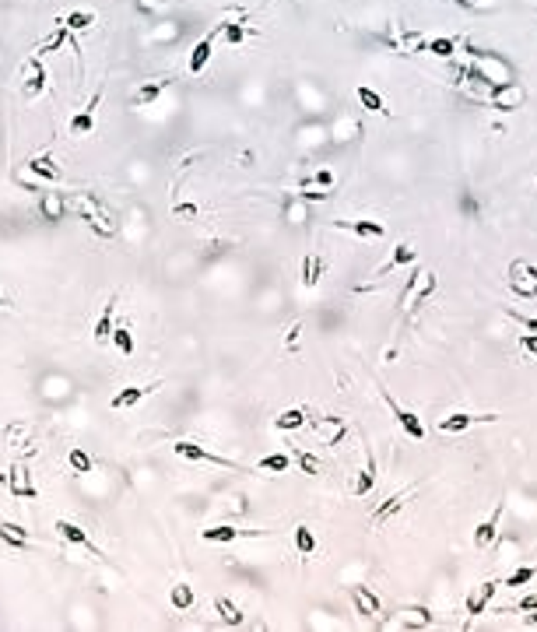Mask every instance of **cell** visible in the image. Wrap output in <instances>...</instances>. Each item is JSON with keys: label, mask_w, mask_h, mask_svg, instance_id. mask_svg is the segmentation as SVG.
<instances>
[{"label": "cell", "mask_w": 537, "mask_h": 632, "mask_svg": "<svg viewBox=\"0 0 537 632\" xmlns=\"http://www.w3.org/2000/svg\"><path fill=\"white\" fill-rule=\"evenodd\" d=\"M222 35H225V42H232V46H239L243 39H246V28L239 25V21H229V25H222Z\"/></svg>", "instance_id": "obj_40"}, {"label": "cell", "mask_w": 537, "mask_h": 632, "mask_svg": "<svg viewBox=\"0 0 537 632\" xmlns=\"http://www.w3.org/2000/svg\"><path fill=\"white\" fill-rule=\"evenodd\" d=\"M57 25H64V28H71V32H85V28H91L95 25V11H71V15H64V21H57Z\"/></svg>", "instance_id": "obj_30"}, {"label": "cell", "mask_w": 537, "mask_h": 632, "mask_svg": "<svg viewBox=\"0 0 537 632\" xmlns=\"http://www.w3.org/2000/svg\"><path fill=\"white\" fill-rule=\"evenodd\" d=\"M218 32H222V25L214 28V32H207L193 49H190V64H186V71L190 74H200L204 67H207V60H211V53H214V39H218Z\"/></svg>", "instance_id": "obj_14"}, {"label": "cell", "mask_w": 537, "mask_h": 632, "mask_svg": "<svg viewBox=\"0 0 537 632\" xmlns=\"http://www.w3.org/2000/svg\"><path fill=\"white\" fill-rule=\"evenodd\" d=\"M173 453H179L186 460H204V464H214V467H236L229 457H218V453H211V450H204L200 443H190V439H176Z\"/></svg>", "instance_id": "obj_6"}, {"label": "cell", "mask_w": 537, "mask_h": 632, "mask_svg": "<svg viewBox=\"0 0 537 632\" xmlns=\"http://www.w3.org/2000/svg\"><path fill=\"white\" fill-rule=\"evenodd\" d=\"M397 625L425 629V625H432V615H428L425 608H404V611H400V618H397Z\"/></svg>", "instance_id": "obj_31"}, {"label": "cell", "mask_w": 537, "mask_h": 632, "mask_svg": "<svg viewBox=\"0 0 537 632\" xmlns=\"http://www.w3.org/2000/svg\"><path fill=\"white\" fill-rule=\"evenodd\" d=\"M495 590H499L495 579H485V583H477V587L467 594V615H470V618L485 615V611H488V604H492V597H495Z\"/></svg>", "instance_id": "obj_11"}, {"label": "cell", "mask_w": 537, "mask_h": 632, "mask_svg": "<svg viewBox=\"0 0 537 632\" xmlns=\"http://www.w3.org/2000/svg\"><path fill=\"white\" fill-rule=\"evenodd\" d=\"M309 186H319V190H331V186H334V173H331V169H316V173L309 176Z\"/></svg>", "instance_id": "obj_41"}, {"label": "cell", "mask_w": 537, "mask_h": 632, "mask_svg": "<svg viewBox=\"0 0 537 632\" xmlns=\"http://www.w3.org/2000/svg\"><path fill=\"white\" fill-rule=\"evenodd\" d=\"M319 274H324V256L319 253H306L302 256V288H316Z\"/></svg>", "instance_id": "obj_23"}, {"label": "cell", "mask_w": 537, "mask_h": 632, "mask_svg": "<svg viewBox=\"0 0 537 632\" xmlns=\"http://www.w3.org/2000/svg\"><path fill=\"white\" fill-rule=\"evenodd\" d=\"M173 218H179V222H197V218H200V207L190 204V200H179V204H173Z\"/></svg>", "instance_id": "obj_38"}, {"label": "cell", "mask_w": 537, "mask_h": 632, "mask_svg": "<svg viewBox=\"0 0 537 632\" xmlns=\"http://www.w3.org/2000/svg\"><path fill=\"white\" fill-rule=\"evenodd\" d=\"M534 576H537V569H534V565H520L516 572H509V576H506V587H527Z\"/></svg>", "instance_id": "obj_39"}, {"label": "cell", "mask_w": 537, "mask_h": 632, "mask_svg": "<svg viewBox=\"0 0 537 632\" xmlns=\"http://www.w3.org/2000/svg\"><path fill=\"white\" fill-rule=\"evenodd\" d=\"M113 316H116V295H109V302L102 306V313H98V320H95V341L98 344H105V341H113Z\"/></svg>", "instance_id": "obj_16"}, {"label": "cell", "mask_w": 537, "mask_h": 632, "mask_svg": "<svg viewBox=\"0 0 537 632\" xmlns=\"http://www.w3.org/2000/svg\"><path fill=\"white\" fill-rule=\"evenodd\" d=\"M502 513H506V502H495V509H492V516L488 520H481L477 527H474V548H488L495 538H499V523H502Z\"/></svg>", "instance_id": "obj_8"}, {"label": "cell", "mask_w": 537, "mask_h": 632, "mask_svg": "<svg viewBox=\"0 0 537 632\" xmlns=\"http://www.w3.org/2000/svg\"><path fill=\"white\" fill-rule=\"evenodd\" d=\"M520 102H523V88H520V85L502 81V85H495V88H492V109H499V113H513Z\"/></svg>", "instance_id": "obj_12"}, {"label": "cell", "mask_w": 537, "mask_h": 632, "mask_svg": "<svg viewBox=\"0 0 537 632\" xmlns=\"http://www.w3.org/2000/svg\"><path fill=\"white\" fill-rule=\"evenodd\" d=\"M372 489H376V464L369 460V467L355 474V482H351V495H358V499H362V495H369Z\"/></svg>", "instance_id": "obj_28"}, {"label": "cell", "mask_w": 537, "mask_h": 632, "mask_svg": "<svg viewBox=\"0 0 537 632\" xmlns=\"http://www.w3.org/2000/svg\"><path fill=\"white\" fill-rule=\"evenodd\" d=\"M414 260H418V249H414L411 243H400V246H394V253L380 263V267H376V274H372V278H387L390 271L404 267V263H414Z\"/></svg>", "instance_id": "obj_13"}, {"label": "cell", "mask_w": 537, "mask_h": 632, "mask_svg": "<svg viewBox=\"0 0 537 632\" xmlns=\"http://www.w3.org/2000/svg\"><path fill=\"white\" fill-rule=\"evenodd\" d=\"M355 95H358V102H362V109H365V113H376V116H390V109H387L383 95H380V91H372L369 85H358V88H355Z\"/></svg>", "instance_id": "obj_20"}, {"label": "cell", "mask_w": 537, "mask_h": 632, "mask_svg": "<svg viewBox=\"0 0 537 632\" xmlns=\"http://www.w3.org/2000/svg\"><path fill=\"white\" fill-rule=\"evenodd\" d=\"M520 348H523L527 355H537V334H523V337H520Z\"/></svg>", "instance_id": "obj_45"}, {"label": "cell", "mask_w": 537, "mask_h": 632, "mask_svg": "<svg viewBox=\"0 0 537 632\" xmlns=\"http://www.w3.org/2000/svg\"><path fill=\"white\" fill-rule=\"evenodd\" d=\"M295 460H299V467H302L306 474H316V471H319V460H316L309 450H295Z\"/></svg>", "instance_id": "obj_42"}, {"label": "cell", "mask_w": 537, "mask_h": 632, "mask_svg": "<svg viewBox=\"0 0 537 632\" xmlns=\"http://www.w3.org/2000/svg\"><path fill=\"white\" fill-rule=\"evenodd\" d=\"M0 541L21 552V548H28V545H32V534L25 531L21 523H15V520H0Z\"/></svg>", "instance_id": "obj_17"}, {"label": "cell", "mask_w": 537, "mask_h": 632, "mask_svg": "<svg viewBox=\"0 0 537 632\" xmlns=\"http://www.w3.org/2000/svg\"><path fill=\"white\" fill-rule=\"evenodd\" d=\"M155 387H123L120 394H113V401H109V407L113 411H123V407H134V404H141L148 394H151Z\"/></svg>", "instance_id": "obj_21"}, {"label": "cell", "mask_w": 537, "mask_h": 632, "mask_svg": "<svg viewBox=\"0 0 537 632\" xmlns=\"http://www.w3.org/2000/svg\"><path fill=\"white\" fill-rule=\"evenodd\" d=\"M436 292V271H425V278H421V285L414 288V295L407 299V306H404V313H414L418 306H425V299Z\"/></svg>", "instance_id": "obj_25"}, {"label": "cell", "mask_w": 537, "mask_h": 632, "mask_svg": "<svg viewBox=\"0 0 537 632\" xmlns=\"http://www.w3.org/2000/svg\"><path fill=\"white\" fill-rule=\"evenodd\" d=\"M509 316H513V320H520L530 334H537V316H520V313H509Z\"/></svg>", "instance_id": "obj_46"}, {"label": "cell", "mask_w": 537, "mask_h": 632, "mask_svg": "<svg viewBox=\"0 0 537 632\" xmlns=\"http://www.w3.org/2000/svg\"><path fill=\"white\" fill-rule=\"evenodd\" d=\"M214 611H218V618H222L225 625H232V629L246 625V618H243L239 604H236V601H229V597H214Z\"/></svg>", "instance_id": "obj_24"}, {"label": "cell", "mask_w": 537, "mask_h": 632, "mask_svg": "<svg viewBox=\"0 0 537 632\" xmlns=\"http://www.w3.org/2000/svg\"><path fill=\"white\" fill-rule=\"evenodd\" d=\"M169 85H173V78H158V81H148V85H141V88H137L134 102H144V105H151V102H158V95H162V91H166Z\"/></svg>", "instance_id": "obj_26"}, {"label": "cell", "mask_w": 537, "mask_h": 632, "mask_svg": "<svg viewBox=\"0 0 537 632\" xmlns=\"http://www.w3.org/2000/svg\"><path fill=\"white\" fill-rule=\"evenodd\" d=\"M516 611H537V594H523L516 601Z\"/></svg>", "instance_id": "obj_44"}, {"label": "cell", "mask_w": 537, "mask_h": 632, "mask_svg": "<svg viewBox=\"0 0 537 632\" xmlns=\"http://www.w3.org/2000/svg\"><path fill=\"white\" fill-rule=\"evenodd\" d=\"M295 548H299V555H312L316 552V538H312V531L306 523L295 527Z\"/></svg>", "instance_id": "obj_35"}, {"label": "cell", "mask_w": 537, "mask_h": 632, "mask_svg": "<svg viewBox=\"0 0 537 632\" xmlns=\"http://www.w3.org/2000/svg\"><path fill=\"white\" fill-rule=\"evenodd\" d=\"M249 531H236L232 523H214V527H207V531H200V541H207V545H229V541H236V538H246Z\"/></svg>", "instance_id": "obj_18"}, {"label": "cell", "mask_w": 537, "mask_h": 632, "mask_svg": "<svg viewBox=\"0 0 537 632\" xmlns=\"http://www.w3.org/2000/svg\"><path fill=\"white\" fill-rule=\"evenodd\" d=\"M428 53H436V57H453L457 53V39H428V46H425Z\"/></svg>", "instance_id": "obj_37"}, {"label": "cell", "mask_w": 537, "mask_h": 632, "mask_svg": "<svg viewBox=\"0 0 537 632\" xmlns=\"http://www.w3.org/2000/svg\"><path fill=\"white\" fill-rule=\"evenodd\" d=\"M113 344L123 351V355H134V334H130V327H113Z\"/></svg>", "instance_id": "obj_36"}, {"label": "cell", "mask_w": 537, "mask_h": 632, "mask_svg": "<svg viewBox=\"0 0 537 632\" xmlns=\"http://www.w3.org/2000/svg\"><path fill=\"white\" fill-rule=\"evenodd\" d=\"M28 173H32V176H42V179H53V183H57V179L64 176V173H60V166L53 162L49 155H32V158H28Z\"/></svg>", "instance_id": "obj_22"}, {"label": "cell", "mask_w": 537, "mask_h": 632, "mask_svg": "<svg viewBox=\"0 0 537 632\" xmlns=\"http://www.w3.org/2000/svg\"><path fill=\"white\" fill-rule=\"evenodd\" d=\"M348 594H351V604H355V615H362V618H376L383 611V604H380V597H376L365 583H351L348 587Z\"/></svg>", "instance_id": "obj_10"}, {"label": "cell", "mask_w": 537, "mask_h": 632, "mask_svg": "<svg viewBox=\"0 0 537 632\" xmlns=\"http://www.w3.org/2000/svg\"><path fill=\"white\" fill-rule=\"evenodd\" d=\"M67 464H71V471H74V474H88V471L95 467V460H91V457H88V450H81V446H71Z\"/></svg>", "instance_id": "obj_33"}, {"label": "cell", "mask_w": 537, "mask_h": 632, "mask_svg": "<svg viewBox=\"0 0 537 632\" xmlns=\"http://www.w3.org/2000/svg\"><path fill=\"white\" fill-rule=\"evenodd\" d=\"M334 229L351 232L358 239H380V236H387V225L383 222H369V218H337Z\"/></svg>", "instance_id": "obj_9"}, {"label": "cell", "mask_w": 537, "mask_h": 632, "mask_svg": "<svg viewBox=\"0 0 537 632\" xmlns=\"http://www.w3.org/2000/svg\"><path fill=\"white\" fill-rule=\"evenodd\" d=\"M411 495H414V485H407V489L394 492L390 499H383V506H376V509H372V520H369V527H372V531H380V527H383V523H387L394 513H400V509H404V502H407Z\"/></svg>", "instance_id": "obj_5"}, {"label": "cell", "mask_w": 537, "mask_h": 632, "mask_svg": "<svg viewBox=\"0 0 537 632\" xmlns=\"http://www.w3.org/2000/svg\"><path fill=\"white\" fill-rule=\"evenodd\" d=\"M98 102H102V88H95V95L88 98V105H81V109L71 116V137H88L91 130H95V109H98Z\"/></svg>", "instance_id": "obj_4"}, {"label": "cell", "mask_w": 537, "mask_h": 632, "mask_svg": "<svg viewBox=\"0 0 537 632\" xmlns=\"http://www.w3.org/2000/svg\"><path fill=\"white\" fill-rule=\"evenodd\" d=\"M299 337H302V324L295 320V324L288 327V337H285V348H288V351H295V348H299Z\"/></svg>", "instance_id": "obj_43"}, {"label": "cell", "mask_w": 537, "mask_h": 632, "mask_svg": "<svg viewBox=\"0 0 537 632\" xmlns=\"http://www.w3.org/2000/svg\"><path fill=\"white\" fill-rule=\"evenodd\" d=\"M302 425H306V411L302 407H288V411H281L274 418V429L278 432H292V429H302Z\"/></svg>", "instance_id": "obj_27"}, {"label": "cell", "mask_w": 537, "mask_h": 632, "mask_svg": "<svg viewBox=\"0 0 537 632\" xmlns=\"http://www.w3.org/2000/svg\"><path fill=\"white\" fill-rule=\"evenodd\" d=\"M169 601H173L176 611H190V608H193V587H190V583H176V587L169 590Z\"/></svg>", "instance_id": "obj_32"}, {"label": "cell", "mask_w": 537, "mask_h": 632, "mask_svg": "<svg viewBox=\"0 0 537 632\" xmlns=\"http://www.w3.org/2000/svg\"><path fill=\"white\" fill-rule=\"evenodd\" d=\"M57 531H60V538H67L71 545H81V548H88L95 559H105V555H102V548H95V541L88 538V531H85V527H78L74 520H57Z\"/></svg>", "instance_id": "obj_15"}, {"label": "cell", "mask_w": 537, "mask_h": 632, "mask_svg": "<svg viewBox=\"0 0 537 632\" xmlns=\"http://www.w3.org/2000/svg\"><path fill=\"white\" fill-rule=\"evenodd\" d=\"M509 292L520 299H537V263L530 260H513L509 263Z\"/></svg>", "instance_id": "obj_1"}, {"label": "cell", "mask_w": 537, "mask_h": 632, "mask_svg": "<svg viewBox=\"0 0 537 632\" xmlns=\"http://www.w3.org/2000/svg\"><path fill=\"white\" fill-rule=\"evenodd\" d=\"M502 414H470V411H453L446 418H439V432H467L474 425H488V421H499Z\"/></svg>", "instance_id": "obj_3"}, {"label": "cell", "mask_w": 537, "mask_h": 632, "mask_svg": "<svg viewBox=\"0 0 537 632\" xmlns=\"http://www.w3.org/2000/svg\"><path fill=\"white\" fill-rule=\"evenodd\" d=\"M11 495H18V499H35V485L25 482V467H15V474H11Z\"/></svg>", "instance_id": "obj_34"}, {"label": "cell", "mask_w": 537, "mask_h": 632, "mask_svg": "<svg viewBox=\"0 0 537 632\" xmlns=\"http://www.w3.org/2000/svg\"><path fill=\"white\" fill-rule=\"evenodd\" d=\"M256 467L267 471V474H285V471L292 467V457H288V453H267V457L256 460Z\"/></svg>", "instance_id": "obj_29"}, {"label": "cell", "mask_w": 537, "mask_h": 632, "mask_svg": "<svg viewBox=\"0 0 537 632\" xmlns=\"http://www.w3.org/2000/svg\"><path fill=\"white\" fill-rule=\"evenodd\" d=\"M380 394H383V401H387V407H390V414L397 418V425L411 436V439H425V421L414 414V411H407V407H400L397 401H394V394L387 390V387H380Z\"/></svg>", "instance_id": "obj_2"}, {"label": "cell", "mask_w": 537, "mask_h": 632, "mask_svg": "<svg viewBox=\"0 0 537 632\" xmlns=\"http://www.w3.org/2000/svg\"><path fill=\"white\" fill-rule=\"evenodd\" d=\"M42 91H46V67H42L39 57H32L28 60V74H25V95L28 98H39Z\"/></svg>", "instance_id": "obj_19"}, {"label": "cell", "mask_w": 537, "mask_h": 632, "mask_svg": "<svg viewBox=\"0 0 537 632\" xmlns=\"http://www.w3.org/2000/svg\"><path fill=\"white\" fill-rule=\"evenodd\" d=\"M312 432H319V443H324V446H337L348 429H344V418L324 414V418H312Z\"/></svg>", "instance_id": "obj_7"}]
</instances>
